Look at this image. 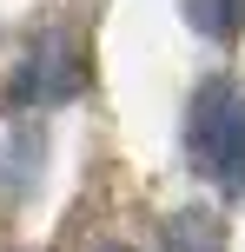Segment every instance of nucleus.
Returning a JSON list of instances; mask_svg holds the SVG:
<instances>
[{"label":"nucleus","mask_w":245,"mask_h":252,"mask_svg":"<svg viewBox=\"0 0 245 252\" xmlns=\"http://www.w3.org/2000/svg\"><path fill=\"white\" fill-rule=\"evenodd\" d=\"M166 252H225L219 219H212V213H199V206L172 213V219H166Z\"/></svg>","instance_id":"7ed1b4c3"},{"label":"nucleus","mask_w":245,"mask_h":252,"mask_svg":"<svg viewBox=\"0 0 245 252\" xmlns=\"http://www.w3.org/2000/svg\"><path fill=\"white\" fill-rule=\"evenodd\" d=\"M186 27H192L199 40H239L245 0H186Z\"/></svg>","instance_id":"20e7f679"},{"label":"nucleus","mask_w":245,"mask_h":252,"mask_svg":"<svg viewBox=\"0 0 245 252\" xmlns=\"http://www.w3.org/2000/svg\"><path fill=\"white\" fill-rule=\"evenodd\" d=\"M106 252H133V246H106Z\"/></svg>","instance_id":"39448f33"},{"label":"nucleus","mask_w":245,"mask_h":252,"mask_svg":"<svg viewBox=\"0 0 245 252\" xmlns=\"http://www.w3.org/2000/svg\"><path fill=\"white\" fill-rule=\"evenodd\" d=\"M186 153L206 179H219L225 192H245V93L225 80H206L192 93L186 113Z\"/></svg>","instance_id":"f257e3e1"},{"label":"nucleus","mask_w":245,"mask_h":252,"mask_svg":"<svg viewBox=\"0 0 245 252\" xmlns=\"http://www.w3.org/2000/svg\"><path fill=\"white\" fill-rule=\"evenodd\" d=\"M80 73H86L80 66V40L66 27H53V33H40L20 53V66L7 80V106H60L80 93Z\"/></svg>","instance_id":"f03ea898"}]
</instances>
